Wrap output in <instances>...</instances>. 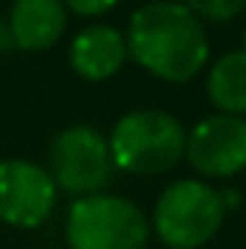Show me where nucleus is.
<instances>
[{
    "label": "nucleus",
    "instance_id": "nucleus-1",
    "mask_svg": "<svg viewBox=\"0 0 246 249\" xmlns=\"http://www.w3.org/2000/svg\"><path fill=\"white\" fill-rule=\"evenodd\" d=\"M124 47L139 67L174 84L191 81L209 61L203 20L174 0H154L136 9Z\"/></svg>",
    "mask_w": 246,
    "mask_h": 249
},
{
    "label": "nucleus",
    "instance_id": "nucleus-2",
    "mask_svg": "<svg viewBox=\"0 0 246 249\" xmlns=\"http://www.w3.org/2000/svg\"><path fill=\"white\" fill-rule=\"evenodd\" d=\"M110 160L127 174H162L185 154V130L165 110H133L113 124Z\"/></svg>",
    "mask_w": 246,
    "mask_h": 249
},
{
    "label": "nucleus",
    "instance_id": "nucleus-3",
    "mask_svg": "<svg viewBox=\"0 0 246 249\" xmlns=\"http://www.w3.org/2000/svg\"><path fill=\"white\" fill-rule=\"evenodd\" d=\"M223 223V197L200 180H177L154 209V229L171 249H200Z\"/></svg>",
    "mask_w": 246,
    "mask_h": 249
},
{
    "label": "nucleus",
    "instance_id": "nucleus-4",
    "mask_svg": "<svg viewBox=\"0 0 246 249\" xmlns=\"http://www.w3.org/2000/svg\"><path fill=\"white\" fill-rule=\"evenodd\" d=\"M67 241L72 249H145L148 220L124 197L90 194L72 203Z\"/></svg>",
    "mask_w": 246,
    "mask_h": 249
},
{
    "label": "nucleus",
    "instance_id": "nucleus-5",
    "mask_svg": "<svg viewBox=\"0 0 246 249\" xmlns=\"http://www.w3.org/2000/svg\"><path fill=\"white\" fill-rule=\"evenodd\" d=\"M113 174V160L107 139L90 124H70L50 148V177L55 188L72 194H96L107 186Z\"/></svg>",
    "mask_w": 246,
    "mask_h": 249
},
{
    "label": "nucleus",
    "instance_id": "nucleus-6",
    "mask_svg": "<svg viewBox=\"0 0 246 249\" xmlns=\"http://www.w3.org/2000/svg\"><path fill=\"white\" fill-rule=\"evenodd\" d=\"M55 206L50 171L26 160H0V220L18 229L41 226Z\"/></svg>",
    "mask_w": 246,
    "mask_h": 249
},
{
    "label": "nucleus",
    "instance_id": "nucleus-7",
    "mask_svg": "<svg viewBox=\"0 0 246 249\" xmlns=\"http://www.w3.org/2000/svg\"><path fill=\"white\" fill-rule=\"evenodd\" d=\"M185 157L203 177H232L246 168V119L209 116L185 136Z\"/></svg>",
    "mask_w": 246,
    "mask_h": 249
},
{
    "label": "nucleus",
    "instance_id": "nucleus-8",
    "mask_svg": "<svg viewBox=\"0 0 246 249\" xmlns=\"http://www.w3.org/2000/svg\"><path fill=\"white\" fill-rule=\"evenodd\" d=\"M127 58L124 35L113 26L81 29L70 44V64L87 81H105L122 70Z\"/></svg>",
    "mask_w": 246,
    "mask_h": 249
},
{
    "label": "nucleus",
    "instance_id": "nucleus-9",
    "mask_svg": "<svg viewBox=\"0 0 246 249\" xmlns=\"http://www.w3.org/2000/svg\"><path fill=\"white\" fill-rule=\"evenodd\" d=\"M67 26V9L61 0H15L9 15L12 38L20 50L41 53L61 38Z\"/></svg>",
    "mask_w": 246,
    "mask_h": 249
},
{
    "label": "nucleus",
    "instance_id": "nucleus-10",
    "mask_svg": "<svg viewBox=\"0 0 246 249\" xmlns=\"http://www.w3.org/2000/svg\"><path fill=\"white\" fill-rule=\"evenodd\" d=\"M211 105L226 113V116H241L246 113V53H226L209 70L206 81Z\"/></svg>",
    "mask_w": 246,
    "mask_h": 249
},
{
    "label": "nucleus",
    "instance_id": "nucleus-11",
    "mask_svg": "<svg viewBox=\"0 0 246 249\" xmlns=\"http://www.w3.org/2000/svg\"><path fill=\"white\" fill-rule=\"evenodd\" d=\"M185 9H191L200 20H214V23H226L232 18H238L246 9V0H183Z\"/></svg>",
    "mask_w": 246,
    "mask_h": 249
},
{
    "label": "nucleus",
    "instance_id": "nucleus-12",
    "mask_svg": "<svg viewBox=\"0 0 246 249\" xmlns=\"http://www.w3.org/2000/svg\"><path fill=\"white\" fill-rule=\"evenodd\" d=\"M64 9H72L75 15L93 18V15H105L116 6V0H61Z\"/></svg>",
    "mask_w": 246,
    "mask_h": 249
},
{
    "label": "nucleus",
    "instance_id": "nucleus-13",
    "mask_svg": "<svg viewBox=\"0 0 246 249\" xmlns=\"http://www.w3.org/2000/svg\"><path fill=\"white\" fill-rule=\"evenodd\" d=\"M244 53H246V32H244Z\"/></svg>",
    "mask_w": 246,
    "mask_h": 249
}]
</instances>
